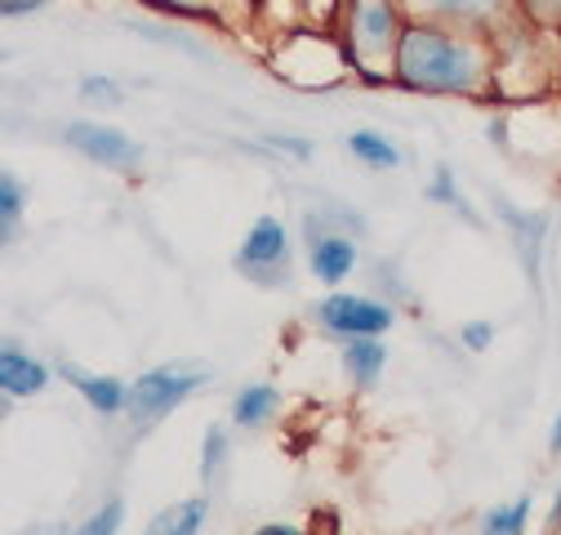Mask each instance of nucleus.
<instances>
[{"label": "nucleus", "mask_w": 561, "mask_h": 535, "mask_svg": "<svg viewBox=\"0 0 561 535\" xmlns=\"http://www.w3.org/2000/svg\"><path fill=\"white\" fill-rule=\"evenodd\" d=\"M383 362H388V353H383V344L375 340V334H362V340H353L343 349V366H347V375H353L362 388H370L379 379Z\"/></svg>", "instance_id": "nucleus-9"}, {"label": "nucleus", "mask_w": 561, "mask_h": 535, "mask_svg": "<svg viewBox=\"0 0 561 535\" xmlns=\"http://www.w3.org/2000/svg\"><path fill=\"white\" fill-rule=\"evenodd\" d=\"M45 375H49V371H45L41 362H32L27 353H19V349H5V353H0V384H5V392H14V397L41 392Z\"/></svg>", "instance_id": "nucleus-7"}, {"label": "nucleus", "mask_w": 561, "mask_h": 535, "mask_svg": "<svg viewBox=\"0 0 561 535\" xmlns=\"http://www.w3.org/2000/svg\"><path fill=\"white\" fill-rule=\"evenodd\" d=\"M209 375L205 371H192V366H161V371H148L129 388V411L138 420H161L165 411H174L187 392H196Z\"/></svg>", "instance_id": "nucleus-2"}, {"label": "nucleus", "mask_w": 561, "mask_h": 535, "mask_svg": "<svg viewBox=\"0 0 561 535\" xmlns=\"http://www.w3.org/2000/svg\"><path fill=\"white\" fill-rule=\"evenodd\" d=\"M0 196H5L0 201V224H5V237H14V224H19V210H23V187L5 174L0 179Z\"/></svg>", "instance_id": "nucleus-15"}, {"label": "nucleus", "mask_w": 561, "mask_h": 535, "mask_svg": "<svg viewBox=\"0 0 561 535\" xmlns=\"http://www.w3.org/2000/svg\"><path fill=\"white\" fill-rule=\"evenodd\" d=\"M219 455H224V433H219V429H209V433H205V464H201V474H205V478L215 474Z\"/></svg>", "instance_id": "nucleus-19"}, {"label": "nucleus", "mask_w": 561, "mask_h": 535, "mask_svg": "<svg viewBox=\"0 0 561 535\" xmlns=\"http://www.w3.org/2000/svg\"><path fill=\"white\" fill-rule=\"evenodd\" d=\"M552 451H561V416H557V424H552Z\"/></svg>", "instance_id": "nucleus-23"}, {"label": "nucleus", "mask_w": 561, "mask_h": 535, "mask_svg": "<svg viewBox=\"0 0 561 535\" xmlns=\"http://www.w3.org/2000/svg\"><path fill=\"white\" fill-rule=\"evenodd\" d=\"M353 263H357V250H353V241H343V237H325L312 250V273L321 282H330V286L353 273Z\"/></svg>", "instance_id": "nucleus-8"}, {"label": "nucleus", "mask_w": 561, "mask_h": 535, "mask_svg": "<svg viewBox=\"0 0 561 535\" xmlns=\"http://www.w3.org/2000/svg\"><path fill=\"white\" fill-rule=\"evenodd\" d=\"M401 77L419 90H463L477 81V58L437 32H405L397 54Z\"/></svg>", "instance_id": "nucleus-1"}, {"label": "nucleus", "mask_w": 561, "mask_h": 535, "mask_svg": "<svg viewBox=\"0 0 561 535\" xmlns=\"http://www.w3.org/2000/svg\"><path fill=\"white\" fill-rule=\"evenodd\" d=\"M62 375L90 397V407H94L99 416H116L125 401H129V388H125L121 379H107V375H81V371H72V366H67Z\"/></svg>", "instance_id": "nucleus-6"}, {"label": "nucleus", "mask_w": 561, "mask_h": 535, "mask_svg": "<svg viewBox=\"0 0 561 535\" xmlns=\"http://www.w3.org/2000/svg\"><path fill=\"white\" fill-rule=\"evenodd\" d=\"M67 144H72L77 152H85L90 161L107 166V170H125V166H134L138 157H144V148H138L134 139H125L121 129H107V125H67Z\"/></svg>", "instance_id": "nucleus-4"}, {"label": "nucleus", "mask_w": 561, "mask_h": 535, "mask_svg": "<svg viewBox=\"0 0 561 535\" xmlns=\"http://www.w3.org/2000/svg\"><path fill=\"white\" fill-rule=\"evenodd\" d=\"M121 513H125V509H121V500H112L94 522H85V535H103V531H112V526L121 522Z\"/></svg>", "instance_id": "nucleus-20"}, {"label": "nucleus", "mask_w": 561, "mask_h": 535, "mask_svg": "<svg viewBox=\"0 0 561 535\" xmlns=\"http://www.w3.org/2000/svg\"><path fill=\"white\" fill-rule=\"evenodd\" d=\"M490 334H495V330H490V321H472V326H463V344L468 349H485Z\"/></svg>", "instance_id": "nucleus-21"}, {"label": "nucleus", "mask_w": 561, "mask_h": 535, "mask_svg": "<svg viewBox=\"0 0 561 535\" xmlns=\"http://www.w3.org/2000/svg\"><path fill=\"white\" fill-rule=\"evenodd\" d=\"M495 206H500V215L508 219L513 241H522L526 273H530V282H535V277H539V237H543V215H522V210H508L504 201H495Z\"/></svg>", "instance_id": "nucleus-10"}, {"label": "nucleus", "mask_w": 561, "mask_h": 535, "mask_svg": "<svg viewBox=\"0 0 561 535\" xmlns=\"http://www.w3.org/2000/svg\"><path fill=\"white\" fill-rule=\"evenodd\" d=\"M272 407H276V388L272 384H250L241 397H237V424H259V420H267L272 416Z\"/></svg>", "instance_id": "nucleus-13"}, {"label": "nucleus", "mask_w": 561, "mask_h": 535, "mask_svg": "<svg viewBox=\"0 0 561 535\" xmlns=\"http://www.w3.org/2000/svg\"><path fill=\"white\" fill-rule=\"evenodd\" d=\"M392 32V10H388V0H362L357 5V36L362 45H383Z\"/></svg>", "instance_id": "nucleus-11"}, {"label": "nucleus", "mask_w": 561, "mask_h": 535, "mask_svg": "<svg viewBox=\"0 0 561 535\" xmlns=\"http://www.w3.org/2000/svg\"><path fill=\"white\" fill-rule=\"evenodd\" d=\"M500 0H437V10H446V14H459V19H481V14H490Z\"/></svg>", "instance_id": "nucleus-18"}, {"label": "nucleus", "mask_w": 561, "mask_h": 535, "mask_svg": "<svg viewBox=\"0 0 561 535\" xmlns=\"http://www.w3.org/2000/svg\"><path fill=\"white\" fill-rule=\"evenodd\" d=\"M245 273H263V268H280L286 263V228H280L272 215H263L254 228H250V237H245V246H241V259H237Z\"/></svg>", "instance_id": "nucleus-5"}, {"label": "nucleus", "mask_w": 561, "mask_h": 535, "mask_svg": "<svg viewBox=\"0 0 561 535\" xmlns=\"http://www.w3.org/2000/svg\"><path fill=\"white\" fill-rule=\"evenodd\" d=\"M526 513H530V500L522 496L513 509H495V513H490V517H485V531H495V535H504V531H522Z\"/></svg>", "instance_id": "nucleus-16"}, {"label": "nucleus", "mask_w": 561, "mask_h": 535, "mask_svg": "<svg viewBox=\"0 0 561 535\" xmlns=\"http://www.w3.org/2000/svg\"><path fill=\"white\" fill-rule=\"evenodd\" d=\"M347 148H353L366 166H375V170H392L401 157H397V148L383 139V134H370V129H357L353 139H347Z\"/></svg>", "instance_id": "nucleus-12"}, {"label": "nucleus", "mask_w": 561, "mask_h": 535, "mask_svg": "<svg viewBox=\"0 0 561 535\" xmlns=\"http://www.w3.org/2000/svg\"><path fill=\"white\" fill-rule=\"evenodd\" d=\"M530 5H561V0H530Z\"/></svg>", "instance_id": "nucleus-24"}, {"label": "nucleus", "mask_w": 561, "mask_h": 535, "mask_svg": "<svg viewBox=\"0 0 561 535\" xmlns=\"http://www.w3.org/2000/svg\"><path fill=\"white\" fill-rule=\"evenodd\" d=\"M81 99H85V103L116 107V103H121V90H116V81H107V77H85V81H81Z\"/></svg>", "instance_id": "nucleus-17"}, {"label": "nucleus", "mask_w": 561, "mask_h": 535, "mask_svg": "<svg viewBox=\"0 0 561 535\" xmlns=\"http://www.w3.org/2000/svg\"><path fill=\"white\" fill-rule=\"evenodd\" d=\"M41 10V0H5V14H32Z\"/></svg>", "instance_id": "nucleus-22"}, {"label": "nucleus", "mask_w": 561, "mask_h": 535, "mask_svg": "<svg viewBox=\"0 0 561 535\" xmlns=\"http://www.w3.org/2000/svg\"><path fill=\"white\" fill-rule=\"evenodd\" d=\"M201 517H205V500H187V504L161 513V517L152 522V531H161V535H170V531H174V535H187V531L201 526Z\"/></svg>", "instance_id": "nucleus-14"}, {"label": "nucleus", "mask_w": 561, "mask_h": 535, "mask_svg": "<svg viewBox=\"0 0 561 535\" xmlns=\"http://www.w3.org/2000/svg\"><path fill=\"white\" fill-rule=\"evenodd\" d=\"M321 321L334 334H347V340H362V334H383L392 326V312L375 299H357V295H330L321 308Z\"/></svg>", "instance_id": "nucleus-3"}]
</instances>
